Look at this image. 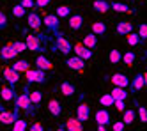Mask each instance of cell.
<instances>
[{
	"label": "cell",
	"mask_w": 147,
	"mask_h": 131,
	"mask_svg": "<svg viewBox=\"0 0 147 131\" xmlns=\"http://www.w3.org/2000/svg\"><path fill=\"white\" fill-rule=\"evenodd\" d=\"M14 106H18L20 110H25L27 113H30V115H34L36 113V110H34V106L30 105V97H28V89L25 87L23 89V92L20 94V96H14Z\"/></svg>",
	"instance_id": "6da1fadb"
},
{
	"label": "cell",
	"mask_w": 147,
	"mask_h": 131,
	"mask_svg": "<svg viewBox=\"0 0 147 131\" xmlns=\"http://www.w3.org/2000/svg\"><path fill=\"white\" fill-rule=\"evenodd\" d=\"M43 34H37V36H27L25 39V46L27 50L30 51H45V46H43Z\"/></svg>",
	"instance_id": "7a4b0ae2"
},
{
	"label": "cell",
	"mask_w": 147,
	"mask_h": 131,
	"mask_svg": "<svg viewBox=\"0 0 147 131\" xmlns=\"http://www.w3.org/2000/svg\"><path fill=\"white\" fill-rule=\"evenodd\" d=\"M41 23H45V27L50 32H53L55 36L60 34V21L55 14H45V18H41Z\"/></svg>",
	"instance_id": "3957f363"
},
{
	"label": "cell",
	"mask_w": 147,
	"mask_h": 131,
	"mask_svg": "<svg viewBox=\"0 0 147 131\" xmlns=\"http://www.w3.org/2000/svg\"><path fill=\"white\" fill-rule=\"evenodd\" d=\"M25 78L28 83H45L48 78L43 69H27L25 71Z\"/></svg>",
	"instance_id": "277c9868"
},
{
	"label": "cell",
	"mask_w": 147,
	"mask_h": 131,
	"mask_svg": "<svg viewBox=\"0 0 147 131\" xmlns=\"http://www.w3.org/2000/svg\"><path fill=\"white\" fill-rule=\"evenodd\" d=\"M16 119H20V108L14 106L13 112H7L5 108L0 106V122L2 124H13Z\"/></svg>",
	"instance_id": "5b68a950"
},
{
	"label": "cell",
	"mask_w": 147,
	"mask_h": 131,
	"mask_svg": "<svg viewBox=\"0 0 147 131\" xmlns=\"http://www.w3.org/2000/svg\"><path fill=\"white\" fill-rule=\"evenodd\" d=\"M57 39H55V50H59L60 53H64V55H69V53L73 51V45H71V43L64 37V36H62V34H59V36H55Z\"/></svg>",
	"instance_id": "8992f818"
},
{
	"label": "cell",
	"mask_w": 147,
	"mask_h": 131,
	"mask_svg": "<svg viewBox=\"0 0 147 131\" xmlns=\"http://www.w3.org/2000/svg\"><path fill=\"white\" fill-rule=\"evenodd\" d=\"M145 83H147V74L145 73H138V74H135V78L131 80L129 87H131L133 92H140L145 87Z\"/></svg>",
	"instance_id": "52a82bcc"
},
{
	"label": "cell",
	"mask_w": 147,
	"mask_h": 131,
	"mask_svg": "<svg viewBox=\"0 0 147 131\" xmlns=\"http://www.w3.org/2000/svg\"><path fill=\"white\" fill-rule=\"evenodd\" d=\"M73 51H75L76 57H80L82 60H85V62L92 59V50H89L87 46H83L82 43H76V45L73 46Z\"/></svg>",
	"instance_id": "ba28073f"
},
{
	"label": "cell",
	"mask_w": 147,
	"mask_h": 131,
	"mask_svg": "<svg viewBox=\"0 0 147 131\" xmlns=\"http://www.w3.org/2000/svg\"><path fill=\"white\" fill-rule=\"evenodd\" d=\"M76 119L80 122H85V121L90 119V106L87 103H80L76 106Z\"/></svg>",
	"instance_id": "9c48e42d"
},
{
	"label": "cell",
	"mask_w": 147,
	"mask_h": 131,
	"mask_svg": "<svg viewBox=\"0 0 147 131\" xmlns=\"http://www.w3.org/2000/svg\"><path fill=\"white\" fill-rule=\"evenodd\" d=\"M2 76H4V80L9 85H16L20 82V73H16L13 68H4L2 69Z\"/></svg>",
	"instance_id": "30bf717a"
},
{
	"label": "cell",
	"mask_w": 147,
	"mask_h": 131,
	"mask_svg": "<svg viewBox=\"0 0 147 131\" xmlns=\"http://www.w3.org/2000/svg\"><path fill=\"white\" fill-rule=\"evenodd\" d=\"M66 64H67V68H69V69L78 71V73H82L83 69H85V60H82V59H80V57H76V55L69 57V59L66 60Z\"/></svg>",
	"instance_id": "8fae6325"
},
{
	"label": "cell",
	"mask_w": 147,
	"mask_h": 131,
	"mask_svg": "<svg viewBox=\"0 0 147 131\" xmlns=\"http://www.w3.org/2000/svg\"><path fill=\"white\" fill-rule=\"evenodd\" d=\"M27 25H28V28H32V30H39L41 28V16L36 13V11H32V13H28V16H27Z\"/></svg>",
	"instance_id": "7c38bea8"
},
{
	"label": "cell",
	"mask_w": 147,
	"mask_h": 131,
	"mask_svg": "<svg viewBox=\"0 0 147 131\" xmlns=\"http://www.w3.org/2000/svg\"><path fill=\"white\" fill-rule=\"evenodd\" d=\"M112 83H113V87H128L129 85V78L126 74H122V73H115V74H112Z\"/></svg>",
	"instance_id": "4fadbf2b"
},
{
	"label": "cell",
	"mask_w": 147,
	"mask_h": 131,
	"mask_svg": "<svg viewBox=\"0 0 147 131\" xmlns=\"http://www.w3.org/2000/svg\"><path fill=\"white\" fill-rule=\"evenodd\" d=\"M14 96H16V92H14V89H13V85H4L2 89H0V99L5 101V103L13 101Z\"/></svg>",
	"instance_id": "5bb4252c"
},
{
	"label": "cell",
	"mask_w": 147,
	"mask_h": 131,
	"mask_svg": "<svg viewBox=\"0 0 147 131\" xmlns=\"http://www.w3.org/2000/svg\"><path fill=\"white\" fill-rule=\"evenodd\" d=\"M94 119H96L98 126H107L110 122V113H108V110H105V108H103V110L99 108V110L94 113Z\"/></svg>",
	"instance_id": "9a60e30c"
},
{
	"label": "cell",
	"mask_w": 147,
	"mask_h": 131,
	"mask_svg": "<svg viewBox=\"0 0 147 131\" xmlns=\"http://www.w3.org/2000/svg\"><path fill=\"white\" fill-rule=\"evenodd\" d=\"M16 50L11 46V43H7V45L0 50V59H4V60H13V59H16Z\"/></svg>",
	"instance_id": "2e32d148"
},
{
	"label": "cell",
	"mask_w": 147,
	"mask_h": 131,
	"mask_svg": "<svg viewBox=\"0 0 147 131\" xmlns=\"http://www.w3.org/2000/svg\"><path fill=\"white\" fill-rule=\"evenodd\" d=\"M64 128H66V131H83V124L76 117H69L64 122Z\"/></svg>",
	"instance_id": "e0dca14e"
},
{
	"label": "cell",
	"mask_w": 147,
	"mask_h": 131,
	"mask_svg": "<svg viewBox=\"0 0 147 131\" xmlns=\"http://www.w3.org/2000/svg\"><path fill=\"white\" fill-rule=\"evenodd\" d=\"M115 32L121 36H128L129 32H133V23L131 21H119L117 25H115Z\"/></svg>",
	"instance_id": "ac0fdd59"
},
{
	"label": "cell",
	"mask_w": 147,
	"mask_h": 131,
	"mask_svg": "<svg viewBox=\"0 0 147 131\" xmlns=\"http://www.w3.org/2000/svg\"><path fill=\"white\" fill-rule=\"evenodd\" d=\"M36 66H37V69H43V71L53 69V64H51L45 55H37V57H36Z\"/></svg>",
	"instance_id": "d6986e66"
},
{
	"label": "cell",
	"mask_w": 147,
	"mask_h": 131,
	"mask_svg": "<svg viewBox=\"0 0 147 131\" xmlns=\"http://www.w3.org/2000/svg\"><path fill=\"white\" fill-rule=\"evenodd\" d=\"M28 97H30V105H32L34 110H36V108L41 105V101H43V92H41V90H30Z\"/></svg>",
	"instance_id": "ffe728a7"
},
{
	"label": "cell",
	"mask_w": 147,
	"mask_h": 131,
	"mask_svg": "<svg viewBox=\"0 0 147 131\" xmlns=\"http://www.w3.org/2000/svg\"><path fill=\"white\" fill-rule=\"evenodd\" d=\"M69 18V27L73 30H80L82 25H83V16L82 14H73V16H67Z\"/></svg>",
	"instance_id": "44dd1931"
},
{
	"label": "cell",
	"mask_w": 147,
	"mask_h": 131,
	"mask_svg": "<svg viewBox=\"0 0 147 131\" xmlns=\"http://www.w3.org/2000/svg\"><path fill=\"white\" fill-rule=\"evenodd\" d=\"M48 110H50V113L53 117H59L62 113V106H60L59 99H50L48 101Z\"/></svg>",
	"instance_id": "7402d4cb"
},
{
	"label": "cell",
	"mask_w": 147,
	"mask_h": 131,
	"mask_svg": "<svg viewBox=\"0 0 147 131\" xmlns=\"http://www.w3.org/2000/svg\"><path fill=\"white\" fill-rule=\"evenodd\" d=\"M82 45H83V46H87L89 50H94V48L98 46V36H94L92 32H90V34H87L85 37H83Z\"/></svg>",
	"instance_id": "603a6c76"
},
{
	"label": "cell",
	"mask_w": 147,
	"mask_h": 131,
	"mask_svg": "<svg viewBox=\"0 0 147 131\" xmlns=\"http://www.w3.org/2000/svg\"><path fill=\"white\" fill-rule=\"evenodd\" d=\"M110 96L113 97V101H115V99L126 101V97H128V90H126L124 87H113V90L110 92Z\"/></svg>",
	"instance_id": "cb8c5ba5"
},
{
	"label": "cell",
	"mask_w": 147,
	"mask_h": 131,
	"mask_svg": "<svg viewBox=\"0 0 147 131\" xmlns=\"http://www.w3.org/2000/svg\"><path fill=\"white\" fill-rule=\"evenodd\" d=\"M92 7L98 11V13L105 14V13H108V9H110V4L107 2V0H94L92 2Z\"/></svg>",
	"instance_id": "d4e9b609"
},
{
	"label": "cell",
	"mask_w": 147,
	"mask_h": 131,
	"mask_svg": "<svg viewBox=\"0 0 147 131\" xmlns=\"http://www.w3.org/2000/svg\"><path fill=\"white\" fill-rule=\"evenodd\" d=\"M11 68L16 71V73H25L27 69H30V64H28V60H25V59H20V60H16Z\"/></svg>",
	"instance_id": "484cf974"
},
{
	"label": "cell",
	"mask_w": 147,
	"mask_h": 131,
	"mask_svg": "<svg viewBox=\"0 0 147 131\" xmlns=\"http://www.w3.org/2000/svg\"><path fill=\"white\" fill-rule=\"evenodd\" d=\"M60 92L64 96H73L76 92V89H75V85H73L71 82H62L60 83Z\"/></svg>",
	"instance_id": "4316f807"
},
{
	"label": "cell",
	"mask_w": 147,
	"mask_h": 131,
	"mask_svg": "<svg viewBox=\"0 0 147 131\" xmlns=\"http://www.w3.org/2000/svg\"><path fill=\"white\" fill-rule=\"evenodd\" d=\"M105 32H107V25L103 21H94L92 23V34L94 36H103Z\"/></svg>",
	"instance_id": "83f0119b"
},
{
	"label": "cell",
	"mask_w": 147,
	"mask_h": 131,
	"mask_svg": "<svg viewBox=\"0 0 147 131\" xmlns=\"http://www.w3.org/2000/svg\"><path fill=\"white\" fill-rule=\"evenodd\" d=\"M135 117H136V112L131 110V108H128V110L122 112V122H124V124H133Z\"/></svg>",
	"instance_id": "f1b7e54d"
},
{
	"label": "cell",
	"mask_w": 147,
	"mask_h": 131,
	"mask_svg": "<svg viewBox=\"0 0 147 131\" xmlns=\"http://www.w3.org/2000/svg\"><path fill=\"white\" fill-rule=\"evenodd\" d=\"M135 59H136V55H135L133 51H126L124 55L121 57V62H122L124 66H128V68H129V66H133V64H135Z\"/></svg>",
	"instance_id": "f546056e"
},
{
	"label": "cell",
	"mask_w": 147,
	"mask_h": 131,
	"mask_svg": "<svg viewBox=\"0 0 147 131\" xmlns=\"http://www.w3.org/2000/svg\"><path fill=\"white\" fill-rule=\"evenodd\" d=\"M55 16L57 18H67V16H71V7H67V5H59L57 11H55Z\"/></svg>",
	"instance_id": "4dcf8cb0"
},
{
	"label": "cell",
	"mask_w": 147,
	"mask_h": 131,
	"mask_svg": "<svg viewBox=\"0 0 147 131\" xmlns=\"http://www.w3.org/2000/svg\"><path fill=\"white\" fill-rule=\"evenodd\" d=\"M110 7L115 11V13H129V7L126 5L124 2H112Z\"/></svg>",
	"instance_id": "1f68e13d"
},
{
	"label": "cell",
	"mask_w": 147,
	"mask_h": 131,
	"mask_svg": "<svg viewBox=\"0 0 147 131\" xmlns=\"http://www.w3.org/2000/svg\"><path fill=\"white\" fill-rule=\"evenodd\" d=\"M121 57H122V53H121L119 50H110V53H108L110 64H119V62H121Z\"/></svg>",
	"instance_id": "d6a6232c"
},
{
	"label": "cell",
	"mask_w": 147,
	"mask_h": 131,
	"mask_svg": "<svg viewBox=\"0 0 147 131\" xmlns=\"http://www.w3.org/2000/svg\"><path fill=\"white\" fill-rule=\"evenodd\" d=\"M126 41H128V45L129 46H136V45H140V37H138V34L136 32H129L128 34V37H126Z\"/></svg>",
	"instance_id": "836d02e7"
},
{
	"label": "cell",
	"mask_w": 147,
	"mask_h": 131,
	"mask_svg": "<svg viewBox=\"0 0 147 131\" xmlns=\"http://www.w3.org/2000/svg\"><path fill=\"white\" fill-rule=\"evenodd\" d=\"M99 105H101V106H113V97L110 96V92L103 94V96L99 97Z\"/></svg>",
	"instance_id": "e575fe53"
},
{
	"label": "cell",
	"mask_w": 147,
	"mask_h": 131,
	"mask_svg": "<svg viewBox=\"0 0 147 131\" xmlns=\"http://www.w3.org/2000/svg\"><path fill=\"white\" fill-rule=\"evenodd\" d=\"M13 131H27V122L23 119H16L13 122Z\"/></svg>",
	"instance_id": "d590c367"
},
{
	"label": "cell",
	"mask_w": 147,
	"mask_h": 131,
	"mask_svg": "<svg viewBox=\"0 0 147 131\" xmlns=\"http://www.w3.org/2000/svg\"><path fill=\"white\" fill-rule=\"evenodd\" d=\"M25 14H27V9L22 7L20 4H16V5L13 7V16H14V18H23Z\"/></svg>",
	"instance_id": "8d00e7d4"
},
{
	"label": "cell",
	"mask_w": 147,
	"mask_h": 131,
	"mask_svg": "<svg viewBox=\"0 0 147 131\" xmlns=\"http://www.w3.org/2000/svg\"><path fill=\"white\" fill-rule=\"evenodd\" d=\"M11 46L16 50V53H22V51L27 50V46H25V43H23V41H13V43H11Z\"/></svg>",
	"instance_id": "74e56055"
},
{
	"label": "cell",
	"mask_w": 147,
	"mask_h": 131,
	"mask_svg": "<svg viewBox=\"0 0 147 131\" xmlns=\"http://www.w3.org/2000/svg\"><path fill=\"white\" fill-rule=\"evenodd\" d=\"M136 115H138L140 119V122H147V110H145V106H138V110H136Z\"/></svg>",
	"instance_id": "f35d334b"
},
{
	"label": "cell",
	"mask_w": 147,
	"mask_h": 131,
	"mask_svg": "<svg viewBox=\"0 0 147 131\" xmlns=\"http://www.w3.org/2000/svg\"><path fill=\"white\" fill-rule=\"evenodd\" d=\"M136 34H138L140 39L145 41V39H147V25H145V23H140V25H138V32H136Z\"/></svg>",
	"instance_id": "ab89813d"
},
{
	"label": "cell",
	"mask_w": 147,
	"mask_h": 131,
	"mask_svg": "<svg viewBox=\"0 0 147 131\" xmlns=\"http://www.w3.org/2000/svg\"><path fill=\"white\" fill-rule=\"evenodd\" d=\"M113 106L117 108L119 112H124V110H126V103H124L122 99H115V101H113Z\"/></svg>",
	"instance_id": "60d3db41"
},
{
	"label": "cell",
	"mask_w": 147,
	"mask_h": 131,
	"mask_svg": "<svg viewBox=\"0 0 147 131\" xmlns=\"http://www.w3.org/2000/svg\"><path fill=\"white\" fill-rule=\"evenodd\" d=\"M20 5L25 7V9H32V7H36V2H34V0H22Z\"/></svg>",
	"instance_id": "b9f144b4"
},
{
	"label": "cell",
	"mask_w": 147,
	"mask_h": 131,
	"mask_svg": "<svg viewBox=\"0 0 147 131\" xmlns=\"http://www.w3.org/2000/svg\"><path fill=\"white\" fill-rule=\"evenodd\" d=\"M124 126H126V124H124L122 121H115L113 126H112V129H113V131H124Z\"/></svg>",
	"instance_id": "7bdbcfd3"
},
{
	"label": "cell",
	"mask_w": 147,
	"mask_h": 131,
	"mask_svg": "<svg viewBox=\"0 0 147 131\" xmlns=\"http://www.w3.org/2000/svg\"><path fill=\"white\" fill-rule=\"evenodd\" d=\"M7 27V16L0 11V28H5Z\"/></svg>",
	"instance_id": "ee69618b"
},
{
	"label": "cell",
	"mask_w": 147,
	"mask_h": 131,
	"mask_svg": "<svg viewBox=\"0 0 147 131\" xmlns=\"http://www.w3.org/2000/svg\"><path fill=\"white\" fill-rule=\"evenodd\" d=\"M34 2H36V7H39V9H43V7H46L50 2H51V0H34Z\"/></svg>",
	"instance_id": "f6af8a7d"
},
{
	"label": "cell",
	"mask_w": 147,
	"mask_h": 131,
	"mask_svg": "<svg viewBox=\"0 0 147 131\" xmlns=\"http://www.w3.org/2000/svg\"><path fill=\"white\" fill-rule=\"evenodd\" d=\"M30 131H45V128L41 126L39 122H34L32 126H30Z\"/></svg>",
	"instance_id": "bcb514c9"
},
{
	"label": "cell",
	"mask_w": 147,
	"mask_h": 131,
	"mask_svg": "<svg viewBox=\"0 0 147 131\" xmlns=\"http://www.w3.org/2000/svg\"><path fill=\"white\" fill-rule=\"evenodd\" d=\"M98 131H108L107 126H98Z\"/></svg>",
	"instance_id": "7dc6e473"
},
{
	"label": "cell",
	"mask_w": 147,
	"mask_h": 131,
	"mask_svg": "<svg viewBox=\"0 0 147 131\" xmlns=\"http://www.w3.org/2000/svg\"><path fill=\"white\" fill-rule=\"evenodd\" d=\"M55 131H66V128H64V124H62V126H59V128H57Z\"/></svg>",
	"instance_id": "c3c4849f"
},
{
	"label": "cell",
	"mask_w": 147,
	"mask_h": 131,
	"mask_svg": "<svg viewBox=\"0 0 147 131\" xmlns=\"http://www.w3.org/2000/svg\"><path fill=\"white\" fill-rule=\"evenodd\" d=\"M121 2H128V0H121Z\"/></svg>",
	"instance_id": "681fc988"
}]
</instances>
